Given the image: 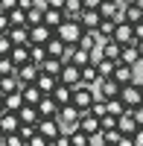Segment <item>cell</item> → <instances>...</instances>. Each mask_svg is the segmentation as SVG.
Returning <instances> with one entry per match:
<instances>
[{"mask_svg":"<svg viewBox=\"0 0 143 146\" xmlns=\"http://www.w3.org/2000/svg\"><path fill=\"white\" fill-rule=\"evenodd\" d=\"M97 91H93V85H85L82 82L79 88H73V105L79 108V111H91V105L97 102Z\"/></svg>","mask_w":143,"mask_h":146,"instance_id":"obj_1","label":"cell"},{"mask_svg":"<svg viewBox=\"0 0 143 146\" xmlns=\"http://www.w3.org/2000/svg\"><path fill=\"white\" fill-rule=\"evenodd\" d=\"M56 32L62 35L67 44H79V38H82V32H85V27H82L76 18H67V21H64V23H62V27H58Z\"/></svg>","mask_w":143,"mask_h":146,"instance_id":"obj_2","label":"cell"},{"mask_svg":"<svg viewBox=\"0 0 143 146\" xmlns=\"http://www.w3.org/2000/svg\"><path fill=\"white\" fill-rule=\"evenodd\" d=\"M120 100L126 102V108H134V105H140V102H143V85H137V82H128V85H123Z\"/></svg>","mask_w":143,"mask_h":146,"instance_id":"obj_3","label":"cell"},{"mask_svg":"<svg viewBox=\"0 0 143 146\" xmlns=\"http://www.w3.org/2000/svg\"><path fill=\"white\" fill-rule=\"evenodd\" d=\"M120 91H123V85L117 82L114 76H102L97 82V94L102 96V100H114V96H120Z\"/></svg>","mask_w":143,"mask_h":146,"instance_id":"obj_4","label":"cell"},{"mask_svg":"<svg viewBox=\"0 0 143 146\" xmlns=\"http://www.w3.org/2000/svg\"><path fill=\"white\" fill-rule=\"evenodd\" d=\"M79 117H82V111L73 105V102H67V105H62V111H58V120H62V126H64V131H73L76 126H79Z\"/></svg>","mask_w":143,"mask_h":146,"instance_id":"obj_5","label":"cell"},{"mask_svg":"<svg viewBox=\"0 0 143 146\" xmlns=\"http://www.w3.org/2000/svg\"><path fill=\"white\" fill-rule=\"evenodd\" d=\"M58 82L70 85V88H79V85H82V67L73 64V62H67V64L62 67V73H58Z\"/></svg>","mask_w":143,"mask_h":146,"instance_id":"obj_6","label":"cell"},{"mask_svg":"<svg viewBox=\"0 0 143 146\" xmlns=\"http://www.w3.org/2000/svg\"><path fill=\"white\" fill-rule=\"evenodd\" d=\"M38 131L47 135L50 140H56V137L64 131V126H62V120H58V117H41V120H38Z\"/></svg>","mask_w":143,"mask_h":146,"instance_id":"obj_7","label":"cell"},{"mask_svg":"<svg viewBox=\"0 0 143 146\" xmlns=\"http://www.w3.org/2000/svg\"><path fill=\"white\" fill-rule=\"evenodd\" d=\"M114 41H120L123 47H126V44H137L134 27H132L128 21H120V23H117V29H114Z\"/></svg>","mask_w":143,"mask_h":146,"instance_id":"obj_8","label":"cell"},{"mask_svg":"<svg viewBox=\"0 0 143 146\" xmlns=\"http://www.w3.org/2000/svg\"><path fill=\"white\" fill-rule=\"evenodd\" d=\"M38 111H41V117H58V111H62V102H58L53 94H44L41 102H38Z\"/></svg>","mask_w":143,"mask_h":146,"instance_id":"obj_9","label":"cell"},{"mask_svg":"<svg viewBox=\"0 0 143 146\" xmlns=\"http://www.w3.org/2000/svg\"><path fill=\"white\" fill-rule=\"evenodd\" d=\"M99 12H102V18H111V21L120 23L123 21V0H102Z\"/></svg>","mask_w":143,"mask_h":146,"instance_id":"obj_10","label":"cell"},{"mask_svg":"<svg viewBox=\"0 0 143 146\" xmlns=\"http://www.w3.org/2000/svg\"><path fill=\"white\" fill-rule=\"evenodd\" d=\"M53 35H56V29H53V27H47V23L29 27V41H32V44H47Z\"/></svg>","mask_w":143,"mask_h":146,"instance_id":"obj_11","label":"cell"},{"mask_svg":"<svg viewBox=\"0 0 143 146\" xmlns=\"http://www.w3.org/2000/svg\"><path fill=\"white\" fill-rule=\"evenodd\" d=\"M41 76V64H35V62H26V64H21L18 67V79L23 85H29V82H38Z\"/></svg>","mask_w":143,"mask_h":146,"instance_id":"obj_12","label":"cell"},{"mask_svg":"<svg viewBox=\"0 0 143 146\" xmlns=\"http://www.w3.org/2000/svg\"><path fill=\"white\" fill-rule=\"evenodd\" d=\"M79 23H82L85 29H99V23H102V12H99V9H82Z\"/></svg>","mask_w":143,"mask_h":146,"instance_id":"obj_13","label":"cell"},{"mask_svg":"<svg viewBox=\"0 0 143 146\" xmlns=\"http://www.w3.org/2000/svg\"><path fill=\"white\" fill-rule=\"evenodd\" d=\"M18 117H21V123L38 126V120H41V111H38V105H29V102H23V105L18 108Z\"/></svg>","mask_w":143,"mask_h":146,"instance_id":"obj_14","label":"cell"},{"mask_svg":"<svg viewBox=\"0 0 143 146\" xmlns=\"http://www.w3.org/2000/svg\"><path fill=\"white\" fill-rule=\"evenodd\" d=\"M64 21H67V12H64V9H50V6H44V23H47V27L58 29Z\"/></svg>","mask_w":143,"mask_h":146,"instance_id":"obj_15","label":"cell"},{"mask_svg":"<svg viewBox=\"0 0 143 146\" xmlns=\"http://www.w3.org/2000/svg\"><path fill=\"white\" fill-rule=\"evenodd\" d=\"M23 123H21V117L18 111H6V114H0V129H3V135H12V131H18Z\"/></svg>","mask_w":143,"mask_h":146,"instance_id":"obj_16","label":"cell"},{"mask_svg":"<svg viewBox=\"0 0 143 146\" xmlns=\"http://www.w3.org/2000/svg\"><path fill=\"white\" fill-rule=\"evenodd\" d=\"M99 79H102V73H99V64H97V62L82 64V82H85V85H93V88H97Z\"/></svg>","mask_w":143,"mask_h":146,"instance_id":"obj_17","label":"cell"},{"mask_svg":"<svg viewBox=\"0 0 143 146\" xmlns=\"http://www.w3.org/2000/svg\"><path fill=\"white\" fill-rule=\"evenodd\" d=\"M123 21H128L132 27L140 23V21H143V3H128V6H123Z\"/></svg>","mask_w":143,"mask_h":146,"instance_id":"obj_18","label":"cell"},{"mask_svg":"<svg viewBox=\"0 0 143 146\" xmlns=\"http://www.w3.org/2000/svg\"><path fill=\"white\" fill-rule=\"evenodd\" d=\"M117 129H120L123 135H134V131H137L140 126H137L134 114H132V111H126V114H120V120H117Z\"/></svg>","mask_w":143,"mask_h":146,"instance_id":"obj_19","label":"cell"},{"mask_svg":"<svg viewBox=\"0 0 143 146\" xmlns=\"http://www.w3.org/2000/svg\"><path fill=\"white\" fill-rule=\"evenodd\" d=\"M143 62L140 58V50H137V44H126L123 47V53H120V64H137Z\"/></svg>","mask_w":143,"mask_h":146,"instance_id":"obj_20","label":"cell"},{"mask_svg":"<svg viewBox=\"0 0 143 146\" xmlns=\"http://www.w3.org/2000/svg\"><path fill=\"white\" fill-rule=\"evenodd\" d=\"M38 88L44 91V94H53L56 88H58V76H53V73H47V70H41V76H38Z\"/></svg>","mask_w":143,"mask_h":146,"instance_id":"obj_21","label":"cell"},{"mask_svg":"<svg viewBox=\"0 0 143 146\" xmlns=\"http://www.w3.org/2000/svg\"><path fill=\"white\" fill-rule=\"evenodd\" d=\"M21 94H23V100H26L29 105H38V102H41V96H44V91H41L38 85H35V82L23 85V91H21Z\"/></svg>","mask_w":143,"mask_h":146,"instance_id":"obj_22","label":"cell"},{"mask_svg":"<svg viewBox=\"0 0 143 146\" xmlns=\"http://www.w3.org/2000/svg\"><path fill=\"white\" fill-rule=\"evenodd\" d=\"M9 38H12V44H32L29 41V27H9Z\"/></svg>","mask_w":143,"mask_h":146,"instance_id":"obj_23","label":"cell"},{"mask_svg":"<svg viewBox=\"0 0 143 146\" xmlns=\"http://www.w3.org/2000/svg\"><path fill=\"white\" fill-rule=\"evenodd\" d=\"M114 79L120 82V85L134 82V64H117V70H114Z\"/></svg>","mask_w":143,"mask_h":146,"instance_id":"obj_24","label":"cell"},{"mask_svg":"<svg viewBox=\"0 0 143 146\" xmlns=\"http://www.w3.org/2000/svg\"><path fill=\"white\" fill-rule=\"evenodd\" d=\"M47 58H50V53H47V44H29V62L44 64Z\"/></svg>","mask_w":143,"mask_h":146,"instance_id":"obj_25","label":"cell"},{"mask_svg":"<svg viewBox=\"0 0 143 146\" xmlns=\"http://www.w3.org/2000/svg\"><path fill=\"white\" fill-rule=\"evenodd\" d=\"M12 58H15V64L21 67V64H26L29 62V44H18V47H12V53H9Z\"/></svg>","mask_w":143,"mask_h":146,"instance_id":"obj_26","label":"cell"},{"mask_svg":"<svg viewBox=\"0 0 143 146\" xmlns=\"http://www.w3.org/2000/svg\"><path fill=\"white\" fill-rule=\"evenodd\" d=\"M53 96L62 105H67V102H73V88H70V85H64V82H58V88L53 91Z\"/></svg>","mask_w":143,"mask_h":146,"instance_id":"obj_27","label":"cell"},{"mask_svg":"<svg viewBox=\"0 0 143 146\" xmlns=\"http://www.w3.org/2000/svg\"><path fill=\"white\" fill-rule=\"evenodd\" d=\"M114 29H117V21H111V18H102V23H99V38L102 41H108V38H114Z\"/></svg>","mask_w":143,"mask_h":146,"instance_id":"obj_28","label":"cell"},{"mask_svg":"<svg viewBox=\"0 0 143 146\" xmlns=\"http://www.w3.org/2000/svg\"><path fill=\"white\" fill-rule=\"evenodd\" d=\"M67 62H64V58H56V56H50V58H47V62L41 64V70H47V73H53V76H58V73H62V67H64Z\"/></svg>","mask_w":143,"mask_h":146,"instance_id":"obj_29","label":"cell"},{"mask_svg":"<svg viewBox=\"0 0 143 146\" xmlns=\"http://www.w3.org/2000/svg\"><path fill=\"white\" fill-rule=\"evenodd\" d=\"M9 21H12V27H29L26 23V9H21V6H15L9 12Z\"/></svg>","mask_w":143,"mask_h":146,"instance_id":"obj_30","label":"cell"},{"mask_svg":"<svg viewBox=\"0 0 143 146\" xmlns=\"http://www.w3.org/2000/svg\"><path fill=\"white\" fill-rule=\"evenodd\" d=\"M82 9H85V0H67V3H64V12H67V18H76V21H79Z\"/></svg>","mask_w":143,"mask_h":146,"instance_id":"obj_31","label":"cell"},{"mask_svg":"<svg viewBox=\"0 0 143 146\" xmlns=\"http://www.w3.org/2000/svg\"><path fill=\"white\" fill-rule=\"evenodd\" d=\"M97 64H99V73H102V76H114V70H117V64H120V62H117V58H105V56H102Z\"/></svg>","mask_w":143,"mask_h":146,"instance_id":"obj_32","label":"cell"},{"mask_svg":"<svg viewBox=\"0 0 143 146\" xmlns=\"http://www.w3.org/2000/svg\"><path fill=\"white\" fill-rule=\"evenodd\" d=\"M26 23L29 27H38V23H44V6H32L26 12Z\"/></svg>","mask_w":143,"mask_h":146,"instance_id":"obj_33","label":"cell"},{"mask_svg":"<svg viewBox=\"0 0 143 146\" xmlns=\"http://www.w3.org/2000/svg\"><path fill=\"white\" fill-rule=\"evenodd\" d=\"M9 73H18V64L12 56H0V76H9Z\"/></svg>","mask_w":143,"mask_h":146,"instance_id":"obj_34","label":"cell"},{"mask_svg":"<svg viewBox=\"0 0 143 146\" xmlns=\"http://www.w3.org/2000/svg\"><path fill=\"white\" fill-rule=\"evenodd\" d=\"M23 102H26V100H23V94H21V91L9 94V96H6V111H18V108H21Z\"/></svg>","mask_w":143,"mask_h":146,"instance_id":"obj_35","label":"cell"},{"mask_svg":"<svg viewBox=\"0 0 143 146\" xmlns=\"http://www.w3.org/2000/svg\"><path fill=\"white\" fill-rule=\"evenodd\" d=\"M70 62H73V64H79V67H82V64H88V62H91V50H82V47L76 44L73 58H70Z\"/></svg>","mask_w":143,"mask_h":146,"instance_id":"obj_36","label":"cell"},{"mask_svg":"<svg viewBox=\"0 0 143 146\" xmlns=\"http://www.w3.org/2000/svg\"><path fill=\"white\" fill-rule=\"evenodd\" d=\"M3 146H26V137H23L21 131H12V135H6Z\"/></svg>","mask_w":143,"mask_h":146,"instance_id":"obj_37","label":"cell"},{"mask_svg":"<svg viewBox=\"0 0 143 146\" xmlns=\"http://www.w3.org/2000/svg\"><path fill=\"white\" fill-rule=\"evenodd\" d=\"M26 146H53V140L47 137V135H41V131H35V135L26 140Z\"/></svg>","mask_w":143,"mask_h":146,"instance_id":"obj_38","label":"cell"},{"mask_svg":"<svg viewBox=\"0 0 143 146\" xmlns=\"http://www.w3.org/2000/svg\"><path fill=\"white\" fill-rule=\"evenodd\" d=\"M12 38H9V32H0V56H9L12 53Z\"/></svg>","mask_w":143,"mask_h":146,"instance_id":"obj_39","label":"cell"},{"mask_svg":"<svg viewBox=\"0 0 143 146\" xmlns=\"http://www.w3.org/2000/svg\"><path fill=\"white\" fill-rule=\"evenodd\" d=\"M117 120H120L117 114H105V117H102V131H108V129H117Z\"/></svg>","mask_w":143,"mask_h":146,"instance_id":"obj_40","label":"cell"},{"mask_svg":"<svg viewBox=\"0 0 143 146\" xmlns=\"http://www.w3.org/2000/svg\"><path fill=\"white\" fill-rule=\"evenodd\" d=\"M53 146H73V140H70V131H62V135L53 140Z\"/></svg>","mask_w":143,"mask_h":146,"instance_id":"obj_41","label":"cell"},{"mask_svg":"<svg viewBox=\"0 0 143 146\" xmlns=\"http://www.w3.org/2000/svg\"><path fill=\"white\" fill-rule=\"evenodd\" d=\"M9 27H12V21H9V12H3V9H0V32H9Z\"/></svg>","mask_w":143,"mask_h":146,"instance_id":"obj_42","label":"cell"},{"mask_svg":"<svg viewBox=\"0 0 143 146\" xmlns=\"http://www.w3.org/2000/svg\"><path fill=\"white\" fill-rule=\"evenodd\" d=\"M128 111L134 114V120H137V126H143V102H140V105H134V108H128Z\"/></svg>","mask_w":143,"mask_h":146,"instance_id":"obj_43","label":"cell"},{"mask_svg":"<svg viewBox=\"0 0 143 146\" xmlns=\"http://www.w3.org/2000/svg\"><path fill=\"white\" fill-rule=\"evenodd\" d=\"M67 0H44V6H50V9H64Z\"/></svg>","mask_w":143,"mask_h":146,"instance_id":"obj_44","label":"cell"},{"mask_svg":"<svg viewBox=\"0 0 143 146\" xmlns=\"http://www.w3.org/2000/svg\"><path fill=\"white\" fill-rule=\"evenodd\" d=\"M18 6H21V9H26V12H29L32 6H38V0H18Z\"/></svg>","mask_w":143,"mask_h":146,"instance_id":"obj_45","label":"cell"},{"mask_svg":"<svg viewBox=\"0 0 143 146\" xmlns=\"http://www.w3.org/2000/svg\"><path fill=\"white\" fill-rule=\"evenodd\" d=\"M132 137H134V146H143V126H140V129L134 131V135H132Z\"/></svg>","mask_w":143,"mask_h":146,"instance_id":"obj_46","label":"cell"},{"mask_svg":"<svg viewBox=\"0 0 143 146\" xmlns=\"http://www.w3.org/2000/svg\"><path fill=\"white\" fill-rule=\"evenodd\" d=\"M102 0H85V9H99Z\"/></svg>","mask_w":143,"mask_h":146,"instance_id":"obj_47","label":"cell"},{"mask_svg":"<svg viewBox=\"0 0 143 146\" xmlns=\"http://www.w3.org/2000/svg\"><path fill=\"white\" fill-rule=\"evenodd\" d=\"M134 35H137V41L143 38V21H140V23H134Z\"/></svg>","mask_w":143,"mask_h":146,"instance_id":"obj_48","label":"cell"},{"mask_svg":"<svg viewBox=\"0 0 143 146\" xmlns=\"http://www.w3.org/2000/svg\"><path fill=\"white\" fill-rule=\"evenodd\" d=\"M0 114H6V96L0 94Z\"/></svg>","mask_w":143,"mask_h":146,"instance_id":"obj_49","label":"cell"},{"mask_svg":"<svg viewBox=\"0 0 143 146\" xmlns=\"http://www.w3.org/2000/svg\"><path fill=\"white\" fill-rule=\"evenodd\" d=\"M137 50H140V58H143V38L137 41Z\"/></svg>","mask_w":143,"mask_h":146,"instance_id":"obj_50","label":"cell"},{"mask_svg":"<svg viewBox=\"0 0 143 146\" xmlns=\"http://www.w3.org/2000/svg\"><path fill=\"white\" fill-rule=\"evenodd\" d=\"M128 3H143V0H123V6H128Z\"/></svg>","mask_w":143,"mask_h":146,"instance_id":"obj_51","label":"cell"},{"mask_svg":"<svg viewBox=\"0 0 143 146\" xmlns=\"http://www.w3.org/2000/svg\"><path fill=\"white\" fill-rule=\"evenodd\" d=\"M3 140H6V135H3V129H0V146H3Z\"/></svg>","mask_w":143,"mask_h":146,"instance_id":"obj_52","label":"cell"},{"mask_svg":"<svg viewBox=\"0 0 143 146\" xmlns=\"http://www.w3.org/2000/svg\"><path fill=\"white\" fill-rule=\"evenodd\" d=\"M105 146H117V143H105Z\"/></svg>","mask_w":143,"mask_h":146,"instance_id":"obj_53","label":"cell"}]
</instances>
